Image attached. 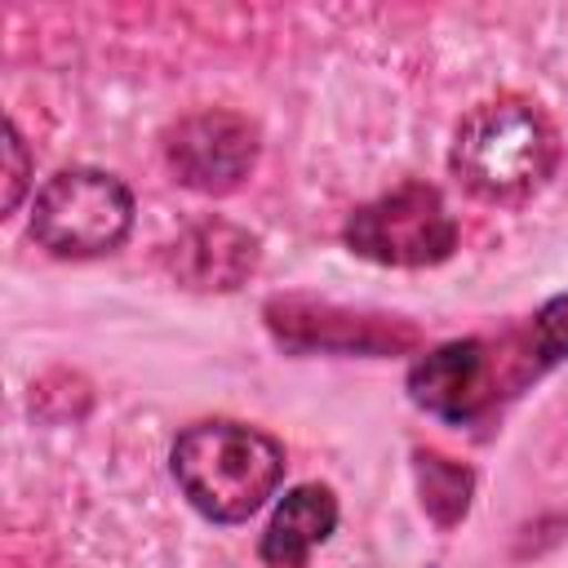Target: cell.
Segmentation results:
<instances>
[{
  "instance_id": "cell-8",
  "label": "cell",
  "mask_w": 568,
  "mask_h": 568,
  "mask_svg": "<svg viewBox=\"0 0 568 568\" xmlns=\"http://www.w3.org/2000/svg\"><path fill=\"white\" fill-rule=\"evenodd\" d=\"M337 528V497L324 484H297L275 506L262 532V564L266 568H306V559L333 537Z\"/></svg>"
},
{
  "instance_id": "cell-4",
  "label": "cell",
  "mask_w": 568,
  "mask_h": 568,
  "mask_svg": "<svg viewBox=\"0 0 568 568\" xmlns=\"http://www.w3.org/2000/svg\"><path fill=\"white\" fill-rule=\"evenodd\" d=\"M351 253L377 266H435L457 248V217L426 182H399L395 191L359 204L346 217Z\"/></svg>"
},
{
  "instance_id": "cell-2",
  "label": "cell",
  "mask_w": 568,
  "mask_h": 568,
  "mask_svg": "<svg viewBox=\"0 0 568 568\" xmlns=\"http://www.w3.org/2000/svg\"><path fill=\"white\" fill-rule=\"evenodd\" d=\"M182 497L213 524H244L275 493L284 475V448L244 422H195L169 453Z\"/></svg>"
},
{
  "instance_id": "cell-5",
  "label": "cell",
  "mask_w": 568,
  "mask_h": 568,
  "mask_svg": "<svg viewBox=\"0 0 568 568\" xmlns=\"http://www.w3.org/2000/svg\"><path fill=\"white\" fill-rule=\"evenodd\" d=\"M164 160L173 178L204 195L235 191L257 164V129L240 111H195L164 133Z\"/></svg>"
},
{
  "instance_id": "cell-6",
  "label": "cell",
  "mask_w": 568,
  "mask_h": 568,
  "mask_svg": "<svg viewBox=\"0 0 568 568\" xmlns=\"http://www.w3.org/2000/svg\"><path fill=\"white\" fill-rule=\"evenodd\" d=\"M408 395L417 408L444 422H470L493 395V359L484 342L466 337L422 355L408 373Z\"/></svg>"
},
{
  "instance_id": "cell-7",
  "label": "cell",
  "mask_w": 568,
  "mask_h": 568,
  "mask_svg": "<svg viewBox=\"0 0 568 568\" xmlns=\"http://www.w3.org/2000/svg\"><path fill=\"white\" fill-rule=\"evenodd\" d=\"M257 266V240L231 222H200L186 226L169 244V271L200 293H231Z\"/></svg>"
},
{
  "instance_id": "cell-12",
  "label": "cell",
  "mask_w": 568,
  "mask_h": 568,
  "mask_svg": "<svg viewBox=\"0 0 568 568\" xmlns=\"http://www.w3.org/2000/svg\"><path fill=\"white\" fill-rule=\"evenodd\" d=\"M27 178H31V155H27V142H22L18 124L9 120L4 124V213L18 209V200L27 191Z\"/></svg>"
},
{
  "instance_id": "cell-10",
  "label": "cell",
  "mask_w": 568,
  "mask_h": 568,
  "mask_svg": "<svg viewBox=\"0 0 568 568\" xmlns=\"http://www.w3.org/2000/svg\"><path fill=\"white\" fill-rule=\"evenodd\" d=\"M413 470H417V493H422V510L439 524V528H453L466 519L470 510V488H475V475L466 466H457L453 457H439V453H413Z\"/></svg>"
},
{
  "instance_id": "cell-11",
  "label": "cell",
  "mask_w": 568,
  "mask_h": 568,
  "mask_svg": "<svg viewBox=\"0 0 568 568\" xmlns=\"http://www.w3.org/2000/svg\"><path fill=\"white\" fill-rule=\"evenodd\" d=\"M532 355L537 364H555L568 355V293L550 297L532 320Z\"/></svg>"
},
{
  "instance_id": "cell-9",
  "label": "cell",
  "mask_w": 568,
  "mask_h": 568,
  "mask_svg": "<svg viewBox=\"0 0 568 568\" xmlns=\"http://www.w3.org/2000/svg\"><path fill=\"white\" fill-rule=\"evenodd\" d=\"M275 333L288 346H337V351H395V346H413V328L395 333V324H377V320H355L346 311L333 306H306V302H271L266 306Z\"/></svg>"
},
{
  "instance_id": "cell-1",
  "label": "cell",
  "mask_w": 568,
  "mask_h": 568,
  "mask_svg": "<svg viewBox=\"0 0 568 568\" xmlns=\"http://www.w3.org/2000/svg\"><path fill=\"white\" fill-rule=\"evenodd\" d=\"M559 160V133L528 98H488L466 111L453 138L457 182L488 204H519L546 186Z\"/></svg>"
},
{
  "instance_id": "cell-3",
  "label": "cell",
  "mask_w": 568,
  "mask_h": 568,
  "mask_svg": "<svg viewBox=\"0 0 568 568\" xmlns=\"http://www.w3.org/2000/svg\"><path fill=\"white\" fill-rule=\"evenodd\" d=\"M133 195L115 173L62 169L31 200V240L53 257H102L124 244Z\"/></svg>"
}]
</instances>
